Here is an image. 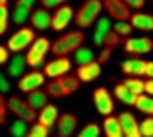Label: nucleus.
Segmentation results:
<instances>
[{"instance_id":"2f4dec72","label":"nucleus","mask_w":153,"mask_h":137,"mask_svg":"<svg viewBox=\"0 0 153 137\" xmlns=\"http://www.w3.org/2000/svg\"><path fill=\"white\" fill-rule=\"evenodd\" d=\"M7 20H9V11H7V4H0V36L7 31Z\"/></svg>"},{"instance_id":"a18cd8bd","label":"nucleus","mask_w":153,"mask_h":137,"mask_svg":"<svg viewBox=\"0 0 153 137\" xmlns=\"http://www.w3.org/2000/svg\"><path fill=\"white\" fill-rule=\"evenodd\" d=\"M148 78H153V61H146V74Z\"/></svg>"},{"instance_id":"c03bdc74","label":"nucleus","mask_w":153,"mask_h":137,"mask_svg":"<svg viewBox=\"0 0 153 137\" xmlns=\"http://www.w3.org/2000/svg\"><path fill=\"white\" fill-rule=\"evenodd\" d=\"M16 4H20V6H25V7L33 9V6L36 4V0H16Z\"/></svg>"},{"instance_id":"1a4fd4ad","label":"nucleus","mask_w":153,"mask_h":137,"mask_svg":"<svg viewBox=\"0 0 153 137\" xmlns=\"http://www.w3.org/2000/svg\"><path fill=\"white\" fill-rule=\"evenodd\" d=\"M70 71V60L67 56H56V60L49 61L43 68V72L47 78H58V76H63Z\"/></svg>"},{"instance_id":"f704fd0d","label":"nucleus","mask_w":153,"mask_h":137,"mask_svg":"<svg viewBox=\"0 0 153 137\" xmlns=\"http://www.w3.org/2000/svg\"><path fill=\"white\" fill-rule=\"evenodd\" d=\"M96 31H97V33H103V34H106L108 31H112V22H110V18H108V16L97 18V20H96Z\"/></svg>"},{"instance_id":"20e7f679","label":"nucleus","mask_w":153,"mask_h":137,"mask_svg":"<svg viewBox=\"0 0 153 137\" xmlns=\"http://www.w3.org/2000/svg\"><path fill=\"white\" fill-rule=\"evenodd\" d=\"M49 52H51V42L47 38H34L29 47V52L25 54V61L29 67H40Z\"/></svg>"},{"instance_id":"ddd939ff","label":"nucleus","mask_w":153,"mask_h":137,"mask_svg":"<svg viewBox=\"0 0 153 137\" xmlns=\"http://www.w3.org/2000/svg\"><path fill=\"white\" fill-rule=\"evenodd\" d=\"M74 18V13H72V7L70 6H58L56 13L52 15V24L51 27L54 31H63Z\"/></svg>"},{"instance_id":"9d476101","label":"nucleus","mask_w":153,"mask_h":137,"mask_svg":"<svg viewBox=\"0 0 153 137\" xmlns=\"http://www.w3.org/2000/svg\"><path fill=\"white\" fill-rule=\"evenodd\" d=\"M45 81V72H38V71H33L29 74H24L18 81V89L25 94H29L31 90H36L43 85Z\"/></svg>"},{"instance_id":"c85d7f7f","label":"nucleus","mask_w":153,"mask_h":137,"mask_svg":"<svg viewBox=\"0 0 153 137\" xmlns=\"http://www.w3.org/2000/svg\"><path fill=\"white\" fill-rule=\"evenodd\" d=\"M25 105H27V101H24V99H20V98H11V99L7 101V110H9L11 114L18 115V114L24 110Z\"/></svg>"},{"instance_id":"a878e982","label":"nucleus","mask_w":153,"mask_h":137,"mask_svg":"<svg viewBox=\"0 0 153 137\" xmlns=\"http://www.w3.org/2000/svg\"><path fill=\"white\" fill-rule=\"evenodd\" d=\"M29 16H31V9H29V7L20 6V4L15 6V11H13V20H15V24H24Z\"/></svg>"},{"instance_id":"6ab92c4d","label":"nucleus","mask_w":153,"mask_h":137,"mask_svg":"<svg viewBox=\"0 0 153 137\" xmlns=\"http://www.w3.org/2000/svg\"><path fill=\"white\" fill-rule=\"evenodd\" d=\"M103 133L108 135V137H121L123 135V130H121V124H119V119L115 115H105V121H103Z\"/></svg>"},{"instance_id":"9b49d317","label":"nucleus","mask_w":153,"mask_h":137,"mask_svg":"<svg viewBox=\"0 0 153 137\" xmlns=\"http://www.w3.org/2000/svg\"><path fill=\"white\" fill-rule=\"evenodd\" d=\"M76 76L79 78L81 83H90V81L97 80V78L101 76V63L96 61V60H92V61H88V63L79 65V67H78V74H76Z\"/></svg>"},{"instance_id":"4c0bfd02","label":"nucleus","mask_w":153,"mask_h":137,"mask_svg":"<svg viewBox=\"0 0 153 137\" xmlns=\"http://www.w3.org/2000/svg\"><path fill=\"white\" fill-rule=\"evenodd\" d=\"M6 92H9V83H7L6 76L0 72V94H6Z\"/></svg>"},{"instance_id":"49530a36","label":"nucleus","mask_w":153,"mask_h":137,"mask_svg":"<svg viewBox=\"0 0 153 137\" xmlns=\"http://www.w3.org/2000/svg\"><path fill=\"white\" fill-rule=\"evenodd\" d=\"M0 4H7V0H0Z\"/></svg>"},{"instance_id":"6e6552de","label":"nucleus","mask_w":153,"mask_h":137,"mask_svg":"<svg viewBox=\"0 0 153 137\" xmlns=\"http://www.w3.org/2000/svg\"><path fill=\"white\" fill-rule=\"evenodd\" d=\"M103 9L114 20H128L131 16L130 15V7L124 4V0H105Z\"/></svg>"},{"instance_id":"dca6fc26","label":"nucleus","mask_w":153,"mask_h":137,"mask_svg":"<svg viewBox=\"0 0 153 137\" xmlns=\"http://www.w3.org/2000/svg\"><path fill=\"white\" fill-rule=\"evenodd\" d=\"M121 68L124 74H130V76H144L146 74V61H142L139 58H131V60L123 61Z\"/></svg>"},{"instance_id":"aec40b11","label":"nucleus","mask_w":153,"mask_h":137,"mask_svg":"<svg viewBox=\"0 0 153 137\" xmlns=\"http://www.w3.org/2000/svg\"><path fill=\"white\" fill-rule=\"evenodd\" d=\"M114 96H115L121 103H124V105H135V99H137V94H133L124 83L115 85V89H114Z\"/></svg>"},{"instance_id":"72a5a7b5","label":"nucleus","mask_w":153,"mask_h":137,"mask_svg":"<svg viewBox=\"0 0 153 137\" xmlns=\"http://www.w3.org/2000/svg\"><path fill=\"white\" fill-rule=\"evenodd\" d=\"M139 130H140V135L153 137V115H149L148 119H144L142 123H139Z\"/></svg>"},{"instance_id":"2eb2a0df","label":"nucleus","mask_w":153,"mask_h":137,"mask_svg":"<svg viewBox=\"0 0 153 137\" xmlns=\"http://www.w3.org/2000/svg\"><path fill=\"white\" fill-rule=\"evenodd\" d=\"M31 24L34 29H40V31H45L51 27L52 24V15L47 11V9H36L31 13Z\"/></svg>"},{"instance_id":"5701e85b","label":"nucleus","mask_w":153,"mask_h":137,"mask_svg":"<svg viewBox=\"0 0 153 137\" xmlns=\"http://www.w3.org/2000/svg\"><path fill=\"white\" fill-rule=\"evenodd\" d=\"M135 106H137V110H140L142 114L153 115V98H151L149 94H148V96H144V92L139 94L137 99H135Z\"/></svg>"},{"instance_id":"f3484780","label":"nucleus","mask_w":153,"mask_h":137,"mask_svg":"<svg viewBox=\"0 0 153 137\" xmlns=\"http://www.w3.org/2000/svg\"><path fill=\"white\" fill-rule=\"evenodd\" d=\"M56 121H58V108L54 106V105H45L42 110H40V114H38V123H42V124H45L47 128H52L54 124H56Z\"/></svg>"},{"instance_id":"7ed1b4c3","label":"nucleus","mask_w":153,"mask_h":137,"mask_svg":"<svg viewBox=\"0 0 153 137\" xmlns=\"http://www.w3.org/2000/svg\"><path fill=\"white\" fill-rule=\"evenodd\" d=\"M101 11H103V2L101 0H87V2L81 6V9L78 11V15L74 16V20L81 29H85V27H90L92 24H96Z\"/></svg>"},{"instance_id":"412c9836","label":"nucleus","mask_w":153,"mask_h":137,"mask_svg":"<svg viewBox=\"0 0 153 137\" xmlns=\"http://www.w3.org/2000/svg\"><path fill=\"white\" fill-rule=\"evenodd\" d=\"M47 98H49L47 92H43V90H40V89L31 90L29 96H27V105L33 106L34 110H42V108L47 105Z\"/></svg>"},{"instance_id":"39448f33","label":"nucleus","mask_w":153,"mask_h":137,"mask_svg":"<svg viewBox=\"0 0 153 137\" xmlns=\"http://www.w3.org/2000/svg\"><path fill=\"white\" fill-rule=\"evenodd\" d=\"M34 38H36V36H34V31H33V29L22 27V29H18V31L9 38L7 49H9L11 52H22L24 49H27V47L33 43Z\"/></svg>"},{"instance_id":"a211bd4d","label":"nucleus","mask_w":153,"mask_h":137,"mask_svg":"<svg viewBox=\"0 0 153 137\" xmlns=\"http://www.w3.org/2000/svg\"><path fill=\"white\" fill-rule=\"evenodd\" d=\"M130 24L135 29L140 31H153V16L146 15V13H135L130 16Z\"/></svg>"},{"instance_id":"4468645a","label":"nucleus","mask_w":153,"mask_h":137,"mask_svg":"<svg viewBox=\"0 0 153 137\" xmlns=\"http://www.w3.org/2000/svg\"><path fill=\"white\" fill-rule=\"evenodd\" d=\"M58 135L59 137H67V135H72L76 132V126H78V117L74 114H61L58 115Z\"/></svg>"},{"instance_id":"b1692460","label":"nucleus","mask_w":153,"mask_h":137,"mask_svg":"<svg viewBox=\"0 0 153 137\" xmlns=\"http://www.w3.org/2000/svg\"><path fill=\"white\" fill-rule=\"evenodd\" d=\"M74 58H76V63H78V65H83V63H88V61L96 60L94 51L88 49V47H83V45L74 51Z\"/></svg>"},{"instance_id":"7c9ffc66","label":"nucleus","mask_w":153,"mask_h":137,"mask_svg":"<svg viewBox=\"0 0 153 137\" xmlns=\"http://www.w3.org/2000/svg\"><path fill=\"white\" fill-rule=\"evenodd\" d=\"M27 135L29 137H47L49 135V128L45 124H42V123H36V124H33L27 130Z\"/></svg>"},{"instance_id":"a19ab883","label":"nucleus","mask_w":153,"mask_h":137,"mask_svg":"<svg viewBox=\"0 0 153 137\" xmlns=\"http://www.w3.org/2000/svg\"><path fill=\"white\" fill-rule=\"evenodd\" d=\"M110 54H112V49H108V47H105V51L101 52V56H99V60H97V61H99L101 65H103V63H106V61L110 60Z\"/></svg>"},{"instance_id":"e433bc0d","label":"nucleus","mask_w":153,"mask_h":137,"mask_svg":"<svg viewBox=\"0 0 153 137\" xmlns=\"http://www.w3.org/2000/svg\"><path fill=\"white\" fill-rule=\"evenodd\" d=\"M7 101L4 99V96H0V126H2L7 119Z\"/></svg>"},{"instance_id":"ea45409f","label":"nucleus","mask_w":153,"mask_h":137,"mask_svg":"<svg viewBox=\"0 0 153 137\" xmlns=\"http://www.w3.org/2000/svg\"><path fill=\"white\" fill-rule=\"evenodd\" d=\"M124 4L128 7H133V9H140L144 6V0H124Z\"/></svg>"},{"instance_id":"f03ea898","label":"nucleus","mask_w":153,"mask_h":137,"mask_svg":"<svg viewBox=\"0 0 153 137\" xmlns=\"http://www.w3.org/2000/svg\"><path fill=\"white\" fill-rule=\"evenodd\" d=\"M85 42V34L81 31H72L67 33L65 36L58 38L54 43H51V52H54L56 56H67L70 52H74L78 47H81Z\"/></svg>"},{"instance_id":"c9c22d12","label":"nucleus","mask_w":153,"mask_h":137,"mask_svg":"<svg viewBox=\"0 0 153 137\" xmlns=\"http://www.w3.org/2000/svg\"><path fill=\"white\" fill-rule=\"evenodd\" d=\"M18 117H22V119H24V121H27V123H33L38 115H36V110H34L33 106L25 105V106H24V110L18 114Z\"/></svg>"},{"instance_id":"393cba45","label":"nucleus","mask_w":153,"mask_h":137,"mask_svg":"<svg viewBox=\"0 0 153 137\" xmlns=\"http://www.w3.org/2000/svg\"><path fill=\"white\" fill-rule=\"evenodd\" d=\"M9 133L15 135V137H24L27 135V121H24L22 117H18L16 121H13L11 128H9Z\"/></svg>"},{"instance_id":"c756f323","label":"nucleus","mask_w":153,"mask_h":137,"mask_svg":"<svg viewBox=\"0 0 153 137\" xmlns=\"http://www.w3.org/2000/svg\"><path fill=\"white\" fill-rule=\"evenodd\" d=\"M131 24H128L126 20H117V24L114 25V31L121 36V38H124V36H130L131 34Z\"/></svg>"},{"instance_id":"bb28decb","label":"nucleus","mask_w":153,"mask_h":137,"mask_svg":"<svg viewBox=\"0 0 153 137\" xmlns=\"http://www.w3.org/2000/svg\"><path fill=\"white\" fill-rule=\"evenodd\" d=\"M123 83H124V85L133 92V94H137V96L144 92V81H142V80H139V78H126Z\"/></svg>"},{"instance_id":"79ce46f5","label":"nucleus","mask_w":153,"mask_h":137,"mask_svg":"<svg viewBox=\"0 0 153 137\" xmlns=\"http://www.w3.org/2000/svg\"><path fill=\"white\" fill-rule=\"evenodd\" d=\"M7 58H9V49L0 45V65L6 63V61H7Z\"/></svg>"},{"instance_id":"473e14b6","label":"nucleus","mask_w":153,"mask_h":137,"mask_svg":"<svg viewBox=\"0 0 153 137\" xmlns=\"http://www.w3.org/2000/svg\"><path fill=\"white\" fill-rule=\"evenodd\" d=\"M121 43V36L115 33V31H108L106 36H105V42H103V47H108V49H114Z\"/></svg>"},{"instance_id":"0eeeda50","label":"nucleus","mask_w":153,"mask_h":137,"mask_svg":"<svg viewBox=\"0 0 153 137\" xmlns=\"http://www.w3.org/2000/svg\"><path fill=\"white\" fill-rule=\"evenodd\" d=\"M94 105H96V108L101 115H110L114 112V98L103 87L94 90Z\"/></svg>"},{"instance_id":"37998d69","label":"nucleus","mask_w":153,"mask_h":137,"mask_svg":"<svg viewBox=\"0 0 153 137\" xmlns=\"http://www.w3.org/2000/svg\"><path fill=\"white\" fill-rule=\"evenodd\" d=\"M144 92L153 96V78H149L148 81H144Z\"/></svg>"},{"instance_id":"58836bf2","label":"nucleus","mask_w":153,"mask_h":137,"mask_svg":"<svg viewBox=\"0 0 153 137\" xmlns=\"http://www.w3.org/2000/svg\"><path fill=\"white\" fill-rule=\"evenodd\" d=\"M61 4V0H42V6L45 9H52V7H58Z\"/></svg>"},{"instance_id":"4be33fe9","label":"nucleus","mask_w":153,"mask_h":137,"mask_svg":"<svg viewBox=\"0 0 153 137\" xmlns=\"http://www.w3.org/2000/svg\"><path fill=\"white\" fill-rule=\"evenodd\" d=\"M25 58L24 56H20V54H16L11 61H9V67H7V72H9V76H13V78H18V76H22L24 74V71H25Z\"/></svg>"},{"instance_id":"de8ad7c7","label":"nucleus","mask_w":153,"mask_h":137,"mask_svg":"<svg viewBox=\"0 0 153 137\" xmlns=\"http://www.w3.org/2000/svg\"><path fill=\"white\" fill-rule=\"evenodd\" d=\"M63 2H67V0H61V4H63Z\"/></svg>"},{"instance_id":"f8f14e48","label":"nucleus","mask_w":153,"mask_h":137,"mask_svg":"<svg viewBox=\"0 0 153 137\" xmlns=\"http://www.w3.org/2000/svg\"><path fill=\"white\" fill-rule=\"evenodd\" d=\"M117 119H119L123 135H126V137H140L139 123H137V119H135L133 114H130V112H121V114L117 115Z\"/></svg>"},{"instance_id":"cd10ccee","label":"nucleus","mask_w":153,"mask_h":137,"mask_svg":"<svg viewBox=\"0 0 153 137\" xmlns=\"http://www.w3.org/2000/svg\"><path fill=\"white\" fill-rule=\"evenodd\" d=\"M78 135L79 137H99L101 135V128H99L97 123H88L83 130H79Z\"/></svg>"},{"instance_id":"f257e3e1","label":"nucleus","mask_w":153,"mask_h":137,"mask_svg":"<svg viewBox=\"0 0 153 137\" xmlns=\"http://www.w3.org/2000/svg\"><path fill=\"white\" fill-rule=\"evenodd\" d=\"M79 85H81V81H79L78 76L63 74V76L54 78V81L47 83L45 92H47L49 98H67V96H70V94H74L76 90H78Z\"/></svg>"},{"instance_id":"423d86ee","label":"nucleus","mask_w":153,"mask_h":137,"mask_svg":"<svg viewBox=\"0 0 153 137\" xmlns=\"http://www.w3.org/2000/svg\"><path fill=\"white\" fill-rule=\"evenodd\" d=\"M124 51L131 56H142L153 51V40L151 38H128L124 42Z\"/></svg>"}]
</instances>
